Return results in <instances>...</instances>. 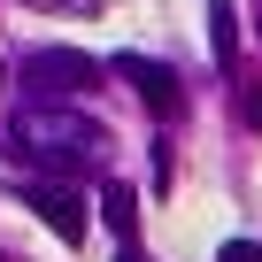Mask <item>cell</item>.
I'll return each instance as SVG.
<instances>
[{
    "instance_id": "8",
    "label": "cell",
    "mask_w": 262,
    "mask_h": 262,
    "mask_svg": "<svg viewBox=\"0 0 262 262\" xmlns=\"http://www.w3.org/2000/svg\"><path fill=\"white\" fill-rule=\"evenodd\" d=\"M123 262H139V254H131V247H123Z\"/></svg>"
},
{
    "instance_id": "3",
    "label": "cell",
    "mask_w": 262,
    "mask_h": 262,
    "mask_svg": "<svg viewBox=\"0 0 262 262\" xmlns=\"http://www.w3.org/2000/svg\"><path fill=\"white\" fill-rule=\"evenodd\" d=\"M31 77H54L62 93H85V85H100V62L93 54H70V47H39L31 54Z\"/></svg>"
},
{
    "instance_id": "2",
    "label": "cell",
    "mask_w": 262,
    "mask_h": 262,
    "mask_svg": "<svg viewBox=\"0 0 262 262\" xmlns=\"http://www.w3.org/2000/svg\"><path fill=\"white\" fill-rule=\"evenodd\" d=\"M31 208L47 216V231H54L62 247H85V231H93V224H85V201H77V193H62V185H39V193H31Z\"/></svg>"
},
{
    "instance_id": "6",
    "label": "cell",
    "mask_w": 262,
    "mask_h": 262,
    "mask_svg": "<svg viewBox=\"0 0 262 262\" xmlns=\"http://www.w3.org/2000/svg\"><path fill=\"white\" fill-rule=\"evenodd\" d=\"M216 262H262V247H254V239H231V247H224Z\"/></svg>"
},
{
    "instance_id": "1",
    "label": "cell",
    "mask_w": 262,
    "mask_h": 262,
    "mask_svg": "<svg viewBox=\"0 0 262 262\" xmlns=\"http://www.w3.org/2000/svg\"><path fill=\"white\" fill-rule=\"evenodd\" d=\"M116 77H131V93H139L162 123H170V116H185V93H178V77H170L162 62H147V54H116Z\"/></svg>"
},
{
    "instance_id": "7",
    "label": "cell",
    "mask_w": 262,
    "mask_h": 262,
    "mask_svg": "<svg viewBox=\"0 0 262 262\" xmlns=\"http://www.w3.org/2000/svg\"><path fill=\"white\" fill-rule=\"evenodd\" d=\"M247 123H254V131H262V93H247Z\"/></svg>"
},
{
    "instance_id": "4",
    "label": "cell",
    "mask_w": 262,
    "mask_h": 262,
    "mask_svg": "<svg viewBox=\"0 0 262 262\" xmlns=\"http://www.w3.org/2000/svg\"><path fill=\"white\" fill-rule=\"evenodd\" d=\"M100 216H108V231H116V239L139 231V201H131V185H100Z\"/></svg>"
},
{
    "instance_id": "5",
    "label": "cell",
    "mask_w": 262,
    "mask_h": 262,
    "mask_svg": "<svg viewBox=\"0 0 262 262\" xmlns=\"http://www.w3.org/2000/svg\"><path fill=\"white\" fill-rule=\"evenodd\" d=\"M208 47H216V62L239 54V8H231V0H216V8H208Z\"/></svg>"
}]
</instances>
